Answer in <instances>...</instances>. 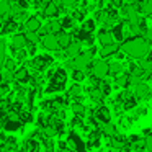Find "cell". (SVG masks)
<instances>
[{
  "instance_id": "44dd1931",
  "label": "cell",
  "mask_w": 152,
  "mask_h": 152,
  "mask_svg": "<svg viewBox=\"0 0 152 152\" xmlns=\"http://www.w3.org/2000/svg\"><path fill=\"white\" fill-rule=\"evenodd\" d=\"M90 96H92L93 102H102L103 100V92L100 88H92L90 90Z\"/></svg>"
},
{
  "instance_id": "6da1fadb",
  "label": "cell",
  "mask_w": 152,
  "mask_h": 152,
  "mask_svg": "<svg viewBox=\"0 0 152 152\" xmlns=\"http://www.w3.org/2000/svg\"><path fill=\"white\" fill-rule=\"evenodd\" d=\"M149 48L151 46H149L145 38L136 36V38H132V39H126L124 43L119 46V49H121V53H124L126 56H131V57H134V59L141 61L147 56Z\"/></svg>"
},
{
  "instance_id": "f1b7e54d",
  "label": "cell",
  "mask_w": 152,
  "mask_h": 152,
  "mask_svg": "<svg viewBox=\"0 0 152 152\" xmlns=\"http://www.w3.org/2000/svg\"><path fill=\"white\" fill-rule=\"evenodd\" d=\"M72 77H74V80H75V82H82V80L85 79V72H80V70H74Z\"/></svg>"
},
{
  "instance_id": "4dcf8cb0",
  "label": "cell",
  "mask_w": 152,
  "mask_h": 152,
  "mask_svg": "<svg viewBox=\"0 0 152 152\" xmlns=\"http://www.w3.org/2000/svg\"><path fill=\"white\" fill-rule=\"evenodd\" d=\"M98 88L103 92V95H108V93H110V88H111V87H110V83H108V82H103V83H100Z\"/></svg>"
},
{
  "instance_id": "d6986e66",
  "label": "cell",
  "mask_w": 152,
  "mask_h": 152,
  "mask_svg": "<svg viewBox=\"0 0 152 152\" xmlns=\"http://www.w3.org/2000/svg\"><path fill=\"white\" fill-rule=\"evenodd\" d=\"M115 83L118 87H124L126 83H129V75H126V74H119V75H116Z\"/></svg>"
},
{
  "instance_id": "ffe728a7",
  "label": "cell",
  "mask_w": 152,
  "mask_h": 152,
  "mask_svg": "<svg viewBox=\"0 0 152 152\" xmlns=\"http://www.w3.org/2000/svg\"><path fill=\"white\" fill-rule=\"evenodd\" d=\"M72 111H74V115H77V116H83L85 115V106H83L82 103H72Z\"/></svg>"
},
{
  "instance_id": "cb8c5ba5",
  "label": "cell",
  "mask_w": 152,
  "mask_h": 152,
  "mask_svg": "<svg viewBox=\"0 0 152 152\" xmlns=\"http://www.w3.org/2000/svg\"><path fill=\"white\" fill-rule=\"evenodd\" d=\"M5 41L2 39L0 41V70H2V67L5 66Z\"/></svg>"
},
{
  "instance_id": "8fae6325",
  "label": "cell",
  "mask_w": 152,
  "mask_h": 152,
  "mask_svg": "<svg viewBox=\"0 0 152 152\" xmlns=\"http://www.w3.org/2000/svg\"><path fill=\"white\" fill-rule=\"evenodd\" d=\"M57 41H59V48H64V49H67V48L72 44V36H70L69 33H59L57 34Z\"/></svg>"
},
{
  "instance_id": "2e32d148",
  "label": "cell",
  "mask_w": 152,
  "mask_h": 152,
  "mask_svg": "<svg viewBox=\"0 0 152 152\" xmlns=\"http://www.w3.org/2000/svg\"><path fill=\"white\" fill-rule=\"evenodd\" d=\"M10 8H12V4H8L5 0H0V17L10 15Z\"/></svg>"
},
{
  "instance_id": "3957f363",
  "label": "cell",
  "mask_w": 152,
  "mask_h": 152,
  "mask_svg": "<svg viewBox=\"0 0 152 152\" xmlns=\"http://www.w3.org/2000/svg\"><path fill=\"white\" fill-rule=\"evenodd\" d=\"M64 83H66V72H64L62 69H59L53 74V77H51V85L48 87V92L64 88Z\"/></svg>"
},
{
  "instance_id": "277c9868",
  "label": "cell",
  "mask_w": 152,
  "mask_h": 152,
  "mask_svg": "<svg viewBox=\"0 0 152 152\" xmlns=\"http://www.w3.org/2000/svg\"><path fill=\"white\" fill-rule=\"evenodd\" d=\"M41 44L49 51L59 49V41H57V34H44L41 38Z\"/></svg>"
},
{
  "instance_id": "5bb4252c",
  "label": "cell",
  "mask_w": 152,
  "mask_h": 152,
  "mask_svg": "<svg viewBox=\"0 0 152 152\" xmlns=\"http://www.w3.org/2000/svg\"><path fill=\"white\" fill-rule=\"evenodd\" d=\"M13 79L17 80V82H25V80L28 79V69L26 67H20V69H17L15 74H13Z\"/></svg>"
},
{
  "instance_id": "7a4b0ae2",
  "label": "cell",
  "mask_w": 152,
  "mask_h": 152,
  "mask_svg": "<svg viewBox=\"0 0 152 152\" xmlns=\"http://www.w3.org/2000/svg\"><path fill=\"white\" fill-rule=\"evenodd\" d=\"M108 72H110V64L105 59H96L92 64V74L96 79H105L108 75Z\"/></svg>"
},
{
  "instance_id": "f546056e",
  "label": "cell",
  "mask_w": 152,
  "mask_h": 152,
  "mask_svg": "<svg viewBox=\"0 0 152 152\" xmlns=\"http://www.w3.org/2000/svg\"><path fill=\"white\" fill-rule=\"evenodd\" d=\"M74 25V18H70V17H66L62 21H61V26L62 28H70Z\"/></svg>"
},
{
  "instance_id": "484cf974",
  "label": "cell",
  "mask_w": 152,
  "mask_h": 152,
  "mask_svg": "<svg viewBox=\"0 0 152 152\" xmlns=\"http://www.w3.org/2000/svg\"><path fill=\"white\" fill-rule=\"evenodd\" d=\"M25 38H26V41L31 43V44H34V43L39 41V36H38L36 33H25Z\"/></svg>"
},
{
  "instance_id": "d6a6232c",
  "label": "cell",
  "mask_w": 152,
  "mask_h": 152,
  "mask_svg": "<svg viewBox=\"0 0 152 152\" xmlns=\"http://www.w3.org/2000/svg\"><path fill=\"white\" fill-rule=\"evenodd\" d=\"M7 93H8V85H2L0 83V100H4Z\"/></svg>"
},
{
  "instance_id": "1f68e13d",
  "label": "cell",
  "mask_w": 152,
  "mask_h": 152,
  "mask_svg": "<svg viewBox=\"0 0 152 152\" xmlns=\"http://www.w3.org/2000/svg\"><path fill=\"white\" fill-rule=\"evenodd\" d=\"M57 2H59L61 5H64V7H74V5H75V2L77 0H57Z\"/></svg>"
},
{
  "instance_id": "4316f807",
  "label": "cell",
  "mask_w": 152,
  "mask_h": 152,
  "mask_svg": "<svg viewBox=\"0 0 152 152\" xmlns=\"http://www.w3.org/2000/svg\"><path fill=\"white\" fill-rule=\"evenodd\" d=\"M144 149L147 152H152V134L145 136V139H144Z\"/></svg>"
},
{
  "instance_id": "4fadbf2b",
  "label": "cell",
  "mask_w": 152,
  "mask_h": 152,
  "mask_svg": "<svg viewBox=\"0 0 152 152\" xmlns=\"http://www.w3.org/2000/svg\"><path fill=\"white\" fill-rule=\"evenodd\" d=\"M119 49L118 44H111V46H105L100 49V56L102 57H108V56H113V54L116 53V51Z\"/></svg>"
},
{
  "instance_id": "d590c367",
  "label": "cell",
  "mask_w": 152,
  "mask_h": 152,
  "mask_svg": "<svg viewBox=\"0 0 152 152\" xmlns=\"http://www.w3.org/2000/svg\"><path fill=\"white\" fill-rule=\"evenodd\" d=\"M145 36H147L149 46H152V30H147V31H145Z\"/></svg>"
},
{
  "instance_id": "52a82bcc",
  "label": "cell",
  "mask_w": 152,
  "mask_h": 152,
  "mask_svg": "<svg viewBox=\"0 0 152 152\" xmlns=\"http://www.w3.org/2000/svg\"><path fill=\"white\" fill-rule=\"evenodd\" d=\"M98 41H100V44H102V48L116 44L115 43V38H113V34L110 33V31H100V33H98Z\"/></svg>"
},
{
  "instance_id": "7402d4cb",
  "label": "cell",
  "mask_w": 152,
  "mask_h": 152,
  "mask_svg": "<svg viewBox=\"0 0 152 152\" xmlns=\"http://www.w3.org/2000/svg\"><path fill=\"white\" fill-rule=\"evenodd\" d=\"M141 10H142L144 15H152V0H144Z\"/></svg>"
},
{
  "instance_id": "ba28073f",
  "label": "cell",
  "mask_w": 152,
  "mask_h": 152,
  "mask_svg": "<svg viewBox=\"0 0 152 152\" xmlns=\"http://www.w3.org/2000/svg\"><path fill=\"white\" fill-rule=\"evenodd\" d=\"M26 38H25V34H15L13 38H12V46H13L15 51L18 49H26Z\"/></svg>"
},
{
  "instance_id": "ac0fdd59",
  "label": "cell",
  "mask_w": 152,
  "mask_h": 152,
  "mask_svg": "<svg viewBox=\"0 0 152 152\" xmlns=\"http://www.w3.org/2000/svg\"><path fill=\"white\" fill-rule=\"evenodd\" d=\"M82 92H83L82 87H80L79 83H74V85L69 88V96H74V98H75V96H80V95H82Z\"/></svg>"
},
{
  "instance_id": "e575fe53",
  "label": "cell",
  "mask_w": 152,
  "mask_h": 152,
  "mask_svg": "<svg viewBox=\"0 0 152 152\" xmlns=\"http://www.w3.org/2000/svg\"><path fill=\"white\" fill-rule=\"evenodd\" d=\"M17 59L18 61H25V59H26V49H18L17 51Z\"/></svg>"
},
{
  "instance_id": "d4e9b609",
  "label": "cell",
  "mask_w": 152,
  "mask_h": 152,
  "mask_svg": "<svg viewBox=\"0 0 152 152\" xmlns=\"http://www.w3.org/2000/svg\"><path fill=\"white\" fill-rule=\"evenodd\" d=\"M17 26H18V23L15 20H10L7 25H5V28H4V33H12L13 30H17Z\"/></svg>"
},
{
  "instance_id": "9c48e42d",
  "label": "cell",
  "mask_w": 152,
  "mask_h": 152,
  "mask_svg": "<svg viewBox=\"0 0 152 152\" xmlns=\"http://www.w3.org/2000/svg\"><path fill=\"white\" fill-rule=\"evenodd\" d=\"M80 51H82V44L79 43V41H75V43H72L69 48L66 49V54H67V57H70V59H75V57H79L80 56Z\"/></svg>"
},
{
  "instance_id": "5b68a950",
  "label": "cell",
  "mask_w": 152,
  "mask_h": 152,
  "mask_svg": "<svg viewBox=\"0 0 152 152\" xmlns=\"http://www.w3.org/2000/svg\"><path fill=\"white\" fill-rule=\"evenodd\" d=\"M90 64V59L85 56V54H80L79 57L74 59V70H80V72H85L87 67Z\"/></svg>"
},
{
  "instance_id": "e0dca14e",
  "label": "cell",
  "mask_w": 152,
  "mask_h": 152,
  "mask_svg": "<svg viewBox=\"0 0 152 152\" xmlns=\"http://www.w3.org/2000/svg\"><path fill=\"white\" fill-rule=\"evenodd\" d=\"M96 116L100 118V121H103V123H110V111H108V108H105V106H102V108L98 110Z\"/></svg>"
},
{
  "instance_id": "9a60e30c",
  "label": "cell",
  "mask_w": 152,
  "mask_h": 152,
  "mask_svg": "<svg viewBox=\"0 0 152 152\" xmlns=\"http://www.w3.org/2000/svg\"><path fill=\"white\" fill-rule=\"evenodd\" d=\"M102 131L105 132L106 136H115V132H116V129H115V124L113 123H103L102 124Z\"/></svg>"
},
{
  "instance_id": "603a6c76",
  "label": "cell",
  "mask_w": 152,
  "mask_h": 152,
  "mask_svg": "<svg viewBox=\"0 0 152 152\" xmlns=\"http://www.w3.org/2000/svg\"><path fill=\"white\" fill-rule=\"evenodd\" d=\"M4 67H5V72H10V74H15V70H17V64H15L13 59H7Z\"/></svg>"
},
{
  "instance_id": "30bf717a",
  "label": "cell",
  "mask_w": 152,
  "mask_h": 152,
  "mask_svg": "<svg viewBox=\"0 0 152 152\" xmlns=\"http://www.w3.org/2000/svg\"><path fill=\"white\" fill-rule=\"evenodd\" d=\"M149 93H151V88H149L147 83H139L137 87H134V95L137 96V98H145V96H149Z\"/></svg>"
},
{
  "instance_id": "836d02e7",
  "label": "cell",
  "mask_w": 152,
  "mask_h": 152,
  "mask_svg": "<svg viewBox=\"0 0 152 152\" xmlns=\"http://www.w3.org/2000/svg\"><path fill=\"white\" fill-rule=\"evenodd\" d=\"M38 147H39V145H38V142H34V141L28 142V151H30V152H38Z\"/></svg>"
},
{
  "instance_id": "83f0119b",
  "label": "cell",
  "mask_w": 152,
  "mask_h": 152,
  "mask_svg": "<svg viewBox=\"0 0 152 152\" xmlns=\"http://www.w3.org/2000/svg\"><path fill=\"white\" fill-rule=\"evenodd\" d=\"M121 67H123V66H121L119 62H111V64H110V72L119 75V70H121Z\"/></svg>"
},
{
  "instance_id": "8992f818",
  "label": "cell",
  "mask_w": 152,
  "mask_h": 152,
  "mask_svg": "<svg viewBox=\"0 0 152 152\" xmlns=\"http://www.w3.org/2000/svg\"><path fill=\"white\" fill-rule=\"evenodd\" d=\"M25 30H26V33H36L38 30H41V21H39V18H36V17L28 18L26 23H25Z\"/></svg>"
},
{
  "instance_id": "7c38bea8",
  "label": "cell",
  "mask_w": 152,
  "mask_h": 152,
  "mask_svg": "<svg viewBox=\"0 0 152 152\" xmlns=\"http://www.w3.org/2000/svg\"><path fill=\"white\" fill-rule=\"evenodd\" d=\"M57 12H59V8H57V4L56 2H49V4H46V7H44V15L46 17H56Z\"/></svg>"
}]
</instances>
